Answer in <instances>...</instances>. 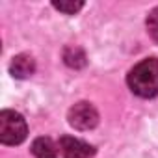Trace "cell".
Wrapping results in <instances>:
<instances>
[{
	"mask_svg": "<svg viewBox=\"0 0 158 158\" xmlns=\"http://www.w3.org/2000/svg\"><path fill=\"white\" fill-rule=\"evenodd\" d=\"M128 88L132 93L143 99L158 97V60L147 58L139 61L127 76Z\"/></svg>",
	"mask_w": 158,
	"mask_h": 158,
	"instance_id": "6da1fadb",
	"label": "cell"
},
{
	"mask_svg": "<svg viewBox=\"0 0 158 158\" xmlns=\"http://www.w3.org/2000/svg\"><path fill=\"white\" fill-rule=\"evenodd\" d=\"M28 128L21 114L13 110L0 112V141L4 145H19L26 139Z\"/></svg>",
	"mask_w": 158,
	"mask_h": 158,
	"instance_id": "7a4b0ae2",
	"label": "cell"
},
{
	"mask_svg": "<svg viewBox=\"0 0 158 158\" xmlns=\"http://www.w3.org/2000/svg\"><path fill=\"white\" fill-rule=\"evenodd\" d=\"M69 125L76 130H91L99 123V114L89 102H76L67 114Z\"/></svg>",
	"mask_w": 158,
	"mask_h": 158,
	"instance_id": "3957f363",
	"label": "cell"
},
{
	"mask_svg": "<svg viewBox=\"0 0 158 158\" xmlns=\"http://www.w3.org/2000/svg\"><path fill=\"white\" fill-rule=\"evenodd\" d=\"M58 149L63 158H91L95 154L93 145L78 139V138H73V136H61Z\"/></svg>",
	"mask_w": 158,
	"mask_h": 158,
	"instance_id": "277c9868",
	"label": "cell"
},
{
	"mask_svg": "<svg viewBox=\"0 0 158 158\" xmlns=\"http://www.w3.org/2000/svg\"><path fill=\"white\" fill-rule=\"evenodd\" d=\"M35 71V60L30 54H19L10 63V73L15 78H28Z\"/></svg>",
	"mask_w": 158,
	"mask_h": 158,
	"instance_id": "5b68a950",
	"label": "cell"
},
{
	"mask_svg": "<svg viewBox=\"0 0 158 158\" xmlns=\"http://www.w3.org/2000/svg\"><path fill=\"white\" fill-rule=\"evenodd\" d=\"M32 152L35 158H58V147L50 138H37L32 143Z\"/></svg>",
	"mask_w": 158,
	"mask_h": 158,
	"instance_id": "8992f818",
	"label": "cell"
},
{
	"mask_svg": "<svg viewBox=\"0 0 158 158\" xmlns=\"http://www.w3.org/2000/svg\"><path fill=\"white\" fill-rule=\"evenodd\" d=\"M63 61L71 69H82L88 60H86V52L80 47H67L63 50Z\"/></svg>",
	"mask_w": 158,
	"mask_h": 158,
	"instance_id": "52a82bcc",
	"label": "cell"
},
{
	"mask_svg": "<svg viewBox=\"0 0 158 158\" xmlns=\"http://www.w3.org/2000/svg\"><path fill=\"white\" fill-rule=\"evenodd\" d=\"M52 6L58 10V11H61V13H67V15H74L76 11H80L82 8H84V2H52Z\"/></svg>",
	"mask_w": 158,
	"mask_h": 158,
	"instance_id": "ba28073f",
	"label": "cell"
},
{
	"mask_svg": "<svg viewBox=\"0 0 158 158\" xmlns=\"http://www.w3.org/2000/svg\"><path fill=\"white\" fill-rule=\"evenodd\" d=\"M147 30L151 34V37L158 43V8H154L149 17H147Z\"/></svg>",
	"mask_w": 158,
	"mask_h": 158,
	"instance_id": "9c48e42d",
	"label": "cell"
}]
</instances>
